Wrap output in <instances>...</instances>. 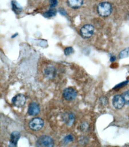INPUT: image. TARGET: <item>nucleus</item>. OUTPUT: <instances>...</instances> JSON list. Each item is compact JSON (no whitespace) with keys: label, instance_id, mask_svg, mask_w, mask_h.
<instances>
[{"label":"nucleus","instance_id":"obj_1","mask_svg":"<svg viewBox=\"0 0 129 147\" xmlns=\"http://www.w3.org/2000/svg\"><path fill=\"white\" fill-rule=\"evenodd\" d=\"M112 8L110 3L103 2L100 3L97 8V11L99 16L102 17H107L112 12Z\"/></svg>","mask_w":129,"mask_h":147},{"label":"nucleus","instance_id":"obj_2","mask_svg":"<svg viewBox=\"0 0 129 147\" xmlns=\"http://www.w3.org/2000/svg\"><path fill=\"white\" fill-rule=\"evenodd\" d=\"M37 146H54V141L49 136H42L38 138L36 142Z\"/></svg>","mask_w":129,"mask_h":147},{"label":"nucleus","instance_id":"obj_3","mask_svg":"<svg viewBox=\"0 0 129 147\" xmlns=\"http://www.w3.org/2000/svg\"><path fill=\"white\" fill-rule=\"evenodd\" d=\"M94 30V27L91 24H86L80 29V33L83 38H89L93 35Z\"/></svg>","mask_w":129,"mask_h":147},{"label":"nucleus","instance_id":"obj_4","mask_svg":"<svg viewBox=\"0 0 129 147\" xmlns=\"http://www.w3.org/2000/svg\"><path fill=\"white\" fill-rule=\"evenodd\" d=\"M44 124V121L42 119L36 117L29 122V126L32 130H35V131H38L43 127Z\"/></svg>","mask_w":129,"mask_h":147},{"label":"nucleus","instance_id":"obj_5","mask_svg":"<svg viewBox=\"0 0 129 147\" xmlns=\"http://www.w3.org/2000/svg\"><path fill=\"white\" fill-rule=\"evenodd\" d=\"M62 95L64 99L67 101H71L76 99L77 96V92L74 88H67L64 90Z\"/></svg>","mask_w":129,"mask_h":147},{"label":"nucleus","instance_id":"obj_6","mask_svg":"<svg viewBox=\"0 0 129 147\" xmlns=\"http://www.w3.org/2000/svg\"><path fill=\"white\" fill-rule=\"evenodd\" d=\"M26 101V96L23 94H18L15 96L12 102L13 105L17 107H22L25 105Z\"/></svg>","mask_w":129,"mask_h":147},{"label":"nucleus","instance_id":"obj_7","mask_svg":"<svg viewBox=\"0 0 129 147\" xmlns=\"http://www.w3.org/2000/svg\"><path fill=\"white\" fill-rule=\"evenodd\" d=\"M112 104L116 109H122L125 104V101L122 95H116L112 99Z\"/></svg>","mask_w":129,"mask_h":147},{"label":"nucleus","instance_id":"obj_8","mask_svg":"<svg viewBox=\"0 0 129 147\" xmlns=\"http://www.w3.org/2000/svg\"><path fill=\"white\" fill-rule=\"evenodd\" d=\"M44 73L46 78L51 79L55 78L56 74V70L54 66H48L45 68L44 70Z\"/></svg>","mask_w":129,"mask_h":147},{"label":"nucleus","instance_id":"obj_9","mask_svg":"<svg viewBox=\"0 0 129 147\" xmlns=\"http://www.w3.org/2000/svg\"><path fill=\"white\" fill-rule=\"evenodd\" d=\"M40 111L39 106L36 102H32L30 104L28 108V114L30 116H36Z\"/></svg>","mask_w":129,"mask_h":147},{"label":"nucleus","instance_id":"obj_10","mask_svg":"<svg viewBox=\"0 0 129 147\" xmlns=\"http://www.w3.org/2000/svg\"><path fill=\"white\" fill-rule=\"evenodd\" d=\"M83 0H67V4L69 7L73 9H77L83 4Z\"/></svg>","mask_w":129,"mask_h":147},{"label":"nucleus","instance_id":"obj_11","mask_svg":"<svg viewBox=\"0 0 129 147\" xmlns=\"http://www.w3.org/2000/svg\"><path fill=\"white\" fill-rule=\"evenodd\" d=\"M19 138H20V134L18 132L15 131L11 134V139H10V144L12 145L13 146H15L17 145V143Z\"/></svg>","mask_w":129,"mask_h":147},{"label":"nucleus","instance_id":"obj_12","mask_svg":"<svg viewBox=\"0 0 129 147\" xmlns=\"http://www.w3.org/2000/svg\"><path fill=\"white\" fill-rule=\"evenodd\" d=\"M12 9L17 14H20L22 11V8L15 1H12Z\"/></svg>","mask_w":129,"mask_h":147},{"label":"nucleus","instance_id":"obj_13","mask_svg":"<svg viewBox=\"0 0 129 147\" xmlns=\"http://www.w3.org/2000/svg\"><path fill=\"white\" fill-rule=\"evenodd\" d=\"M56 14H57V10H56V9H50L48 11H47L46 12H45L44 14V16L45 18H51V17H53V16H55Z\"/></svg>","mask_w":129,"mask_h":147},{"label":"nucleus","instance_id":"obj_14","mask_svg":"<svg viewBox=\"0 0 129 147\" xmlns=\"http://www.w3.org/2000/svg\"><path fill=\"white\" fill-rule=\"evenodd\" d=\"M74 116L73 115V114L69 113L68 114H66L65 117V121L68 125H71L73 123V122L74 121Z\"/></svg>","mask_w":129,"mask_h":147},{"label":"nucleus","instance_id":"obj_15","mask_svg":"<svg viewBox=\"0 0 129 147\" xmlns=\"http://www.w3.org/2000/svg\"><path fill=\"white\" fill-rule=\"evenodd\" d=\"M128 56H129V48L124 49V50L121 51L119 54L120 59H124Z\"/></svg>","mask_w":129,"mask_h":147},{"label":"nucleus","instance_id":"obj_16","mask_svg":"<svg viewBox=\"0 0 129 147\" xmlns=\"http://www.w3.org/2000/svg\"><path fill=\"white\" fill-rule=\"evenodd\" d=\"M125 101V104L129 105V91L124 92L122 95Z\"/></svg>","mask_w":129,"mask_h":147},{"label":"nucleus","instance_id":"obj_17","mask_svg":"<svg viewBox=\"0 0 129 147\" xmlns=\"http://www.w3.org/2000/svg\"><path fill=\"white\" fill-rule=\"evenodd\" d=\"M73 52L74 50L72 47H67L65 50H64V54L66 55H69Z\"/></svg>","mask_w":129,"mask_h":147},{"label":"nucleus","instance_id":"obj_18","mask_svg":"<svg viewBox=\"0 0 129 147\" xmlns=\"http://www.w3.org/2000/svg\"><path fill=\"white\" fill-rule=\"evenodd\" d=\"M50 4L51 8L55 7L57 4V0H50Z\"/></svg>","mask_w":129,"mask_h":147},{"label":"nucleus","instance_id":"obj_19","mask_svg":"<svg viewBox=\"0 0 129 147\" xmlns=\"http://www.w3.org/2000/svg\"><path fill=\"white\" fill-rule=\"evenodd\" d=\"M73 137L71 136V135H69V136H68L67 137H66V138H65V140H67L68 141V142H70V141H73Z\"/></svg>","mask_w":129,"mask_h":147},{"label":"nucleus","instance_id":"obj_20","mask_svg":"<svg viewBox=\"0 0 129 147\" xmlns=\"http://www.w3.org/2000/svg\"><path fill=\"white\" fill-rule=\"evenodd\" d=\"M115 60H116V57H115V56H113V57H111V59H110V60H111V62H113V61H115Z\"/></svg>","mask_w":129,"mask_h":147},{"label":"nucleus","instance_id":"obj_21","mask_svg":"<svg viewBox=\"0 0 129 147\" xmlns=\"http://www.w3.org/2000/svg\"><path fill=\"white\" fill-rule=\"evenodd\" d=\"M60 12L62 15H66V14H65V13H65V11H63L62 9H61V10H60Z\"/></svg>","mask_w":129,"mask_h":147}]
</instances>
